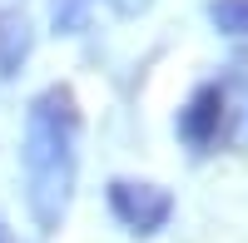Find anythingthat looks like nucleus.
I'll use <instances>...</instances> for the list:
<instances>
[{
    "mask_svg": "<svg viewBox=\"0 0 248 243\" xmlns=\"http://www.w3.org/2000/svg\"><path fill=\"white\" fill-rule=\"evenodd\" d=\"M0 243H15V233L5 228V218H0Z\"/></svg>",
    "mask_w": 248,
    "mask_h": 243,
    "instance_id": "0eeeda50",
    "label": "nucleus"
},
{
    "mask_svg": "<svg viewBox=\"0 0 248 243\" xmlns=\"http://www.w3.org/2000/svg\"><path fill=\"white\" fill-rule=\"evenodd\" d=\"M105 204L114 213V224L124 233H134V238H154L169 228V218H174V194L154 184V179H129V174H119L105 184Z\"/></svg>",
    "mask_w": 248,
    "mask_h": 243,
    "instance_id": "f03ea898",
    "label": "nucleus"
},
{
    "mask_svg": "<svg viewBox=\"0 0 248 243\" xmlns=\"http://www.w3.org/2000/svg\"><path fill=\"white\" fill-rule=\"evenodd\" d=\"M79 139H85V109L70 85H45L25 105L20 129V174H25V209L40 233H60L79 184Z\"/></svg>",
    "mask_w": 248,
    "mask_h": 243,
    "instance_id": "f257e3e1",
    "label": "nucleus"
},
{
    "mask_svg": "<svg viewBox=\"0 0 248 243\" xmlns=\"http://www.w3.org/2000/svg\"><path fill=\"white\" fill-rule=\"evenodd\" d=\"M209 25L229 40H248V0H209Z\"/></svg>",
    "mask_w": 248,
    "mask_h": 243,
    "instance_id": "39448f33",
    "label": "nucleus"
},
{
    "mask_svg": "<svg viewBox=\"0 0 248 243\" xmlns=\"http://www.w3.org/2000/svg\"><path fill=\"white\" fill-rule=\"evenodd\" d=\"M223 119H229V90L223 85H199L174 114V134L189 149H209L223 134Z\"/></svg>",
    "mask_w": 248,
    "mask_h": 243,
    "instance_id": "7ed1b4c3",
    "label": "nucleus"
},
{
    "mask_svg": "<svg viewBox=\"0 0 248 243\" xmlns=\"http://www.w3.org/2000/svg\"><path fill=\"white\" fill-rule=\"evenodd\" d=\"M90 5H94V0H55V5H50V20H55V30H60V35H75V30H85V20H90Z\"/></svg>",
    "mask_w": 248,
    "mask_h": 243,
    "instance_id": "423d86ee",
    "label": "nucleus"
},
{
    "mask_svg": "<svg viewBox=\"0 0 248 243\" xmlns=\"http://www.w3.org/2000/svg\"><path fill=\"white\" fill-rule=\"evenodd\" d=\"M30 55V20L25 10H0V75H15Z\"/></svg>",
    "mask_w": 248,
    "mask_h": 243,
    "instance_id": "20e7f679",
    "label": "nucleus"
}]
</instances>
